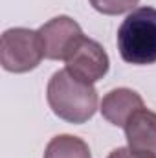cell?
<instances>
[{
  "mask_svg": "<svg viewBox=\"0 0 156 158\" xmlns=\"http://www.w3.org/2000/svg\"><path fill=\"white\" fill-rule=\"evenodd\" d=\"M46 99L57 118L74 125L88 121L97 110V92L94 85L77 79L66 68L50 77Z\"/></svg>",
  "mask_w": 156,
  "mask_h": 158,
  "instance_id": "1",
  "label": "cell"
},
{
  "mask_svg": "<svg viewBox=\"0 0 156 158\" xmlns=\"http://www.w3.org/2000/svg\"><path fill=\"white\" fill-rule=\"evenodd\" d=\"M117 52L129 64L156 63V7L142 6L127 15L117 30Z\"/></svg>",
  "mask_w": 156,
  "mask_h": 158,
  "instance_id": "2",
  "label": "cell"
},
{
  "mask_svg": "<svg viewBox=\"0 0 156 158\" xmlns=\"http://www.w3.org/2000/svg\"><path fill=\"white\" fill-rule=\"evenodd\" d=\"M44 57L39 31L30 28H11L2 33L0 59L2 68L11 74H26L35 70Z\"/></svg>",
  "mask_w": 156,
  "mask_h": 158,
  "instance_id": "3",
  "label": "cell"
},
{
  "mask_svg": "<svg viewBox=\"0 0 156 158\" xmlns=\"http://www.w3.org/2000/svg\"><path fill=\"white\" fill-rule=\"evenodd\" d=\"M37 31L42 40L44 57L51 61H66L72 50L84 37L81 26L66 15L53 17L51 20L42 24Z\"/></svg>",
  "mask_w": 156,
  "mask_h": 158,
  "instance_id": "4",
  "label": "cell"
},
{
  "mask_svg": "<svg viewBox=\"0 0 156 158\" xmlns=\"http://www.w3.org/2000/svg\"><path fill=\"white\" fill-rule=\"evenodd\" d=\"M66 70L84 83H97L109 72L110 59L105 48L94 39L83 37L79 44L66 57Z\"/></svg>",
  "mask_w": 156,
  "mask_h": 158,
  "instance_id": "5",
  "label": "cell"
},
{
  "mask_svg": "<svg viewBox=\"0 0 156 158\" xmlns=\"http://www.w3.org/2000/svg\"><path fill=\"white\" fill-rule=\"evenodd\" d=\"M123 129L130 149L156 156V112L143 107L129 118Z\"/></svg>",
  "mask_w": 156,
  "mask_h": 158,
  "instance_id": "6",
  "label": "cell"
},
{
  "mask_svg": "<svg viewBox=\"0 0 156 158\" xmlns=\"http://www.w3.org/2000/svg\"><path fill=\"white\" fill-rule=\"evenodd\" d=\"M140 109H143V98L136 90H130L125 86L114 88L109 94H105L99 107L103 118L116 127H125L129 118Z\"/></svg>",
  "mask_w": 156,
  "mask_h": 158,
  "instance_id": "7",
  "label": "cell"
},
{
  "mask_svg": "<svg viewBox=\"0 0 156 158\" xmlns=\"http://www.w3.org/2000/svg\"><path fill=\"white\" fill-rule=\"evenodd\" d=\"M44 158H92V155L84 140L72 134H59L48 142Z\"/></svg>",
  "mask_w": 156,
  "mask_h": 158,
  "instance_id": "8",
  "label": "cell"
},
{
  "mask_svg": "<svg viewBox=\"0 0 156 158\" xmlns=\"http://www.w3.org/2000/svg\"><path fill=\"white\" fill-rule=\"evenodd\" d=\"M140 0H90V6L103 15H123L134 11Z\"/></svg>",
  "mask_w": 156,
  "mask_h": 158,
  "instance_id": "9",
  "label": "cell"
},
{
  "mask_svg": "<svg viewBox=\"0 0 156 158\" xmlns=\"http://www.w3.org/2000/svg\"><path fill=\"white\" fill-rule=\"evenodd\" d=\"M107 158H156V156L138 153V151H134V149H130V147H117V149H114Z\"/></svg>",
  "mask_w": 156,
  "mask_h": 158,
  "instance_id": "10",
  "label": "cell"
}]
</instances>
